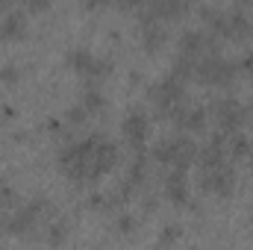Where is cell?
Masks as SVG:
<instances>
[{
    "instance_id": "obj_1",
    "label": "cell",
    "mask_w": 253,
    "mask_h": 250,
    "mask_svg": "<svg viewBox=\"0 0 253 250\" xmlns=\"http://www.w3.org/2000/svg\"><path fill=\"white\" fill-rule=\"evenodd\" d=\"M103 138V132H91L83 141H71L59 150V168L71 183H91V156Z\"/></svg>"
},
{
    "instance_id": "obj_2",
    "label": "cell",
    "mask_w": 253,
    "mask_h": 250,
    "mask_svg": "<svg viewBox=\"0 0 253 250\" xmlns=\"http://www.w3.org/2000/svg\"><path fill=\"white\" fill-rule=\"evenodd\" d=\"M197 15L209 24L212 36H224V39H245L251 33V21H248V6L236 3L233 9H218V6H200Z\"/></svg>"
},
{
    "instance_id": "obj_3",
    "label": "cell",
    "mask_w": 253,
    "mask_h": 250,
    "mask_svg": "<svg viewBox=\"0 0 253 250\" xmlns=\"http://www.w3.org/2000/svg\"><path fill=\"white\" fill-rule=\"evenodd\" d=\"M150 159L171 165V168H180V171H189V165L197 159V144L189 135H165L153 144Z\"/></svg>"
},
{
    "instance_id": "obj_4",
    "label": "cell",
    "mask_w": 253,
    "mask_h": 250,
    "mask_svg": "<svg viewBox=\"0 0 253 250\" xmlns=\"http://www.w3.org/2000/svg\"><path fill=\"white\" fill-rule=\"evenodd\" d=\"M236 71H239V65L227 56H218V53L200 56L194 65V77L203 85H230L236 80Z\"/></svg>"
},
{
    "instance_id": "obj_5",
    "label": "cell",
    "mask_w": 253,
    "mask_h": 250,
    "mask_svg": "<svg viewBox=\"0 0 253 250\" xmlns=\"http://www.w3.org/2000/svg\"><path fill=\"white\" fill-rule=\"evenodd\" d=\"M150 100L156 103V109L165 118H171V112L186 103V83H180V80H174L168 74V77H162V80H156L150 85Z\"/></svg>"
},
{
    "instance_id": "obj_6",
    "label": "cell",
    "mask_w": 253,
    "mask_h": 250,
    "mask_svg": "<svg viewBox=\"0 0 253 250\" xmlns=\"http://www.w3.org/2000/svg\"><path fill=\"white\" fill-rule=\"evenodd\" d=\"M44 212H50V200H47L44 194H36V197H33V200H27L24 206L12 209V218H9L6 233H12V236H27Z\"/></svg>"
},
{
    "instance_id": "obj_7",
    "label": "cell",
    "mask_w": 253,
    "mask_h": 250,
    "mask_svg": "<svg viewBox=\"0 0 253 250\" xmlns=\"http://www.w3.org/2000/svg\"><path fill=\"white\" fill-rule=\"evenodd\" d=\"M200 188L209 194H218V197H230L236 188V168L230 162H224L212 171H200Z\"/></svg>"
},
{
    "instance_id": "obj_8",
    "label": "cell",
    "mask_w": 253,
    "mask_h": 250,
    "mask_svg": "<svg viewBox=\"0 0 253 250\" xmlns=\"http://www.w3.org/2000/svg\"><path fill=\"white\" fill-rule=\"evenodd\" d=\"M212 115H215L218 129H221L224 135H227V132L236 135V129L245 121V106H242L236 97H218V100L212 103Z\"/></svg>"
},
{
    "instance_id": "obj_9",
    "label": "cell",
    "mask_w": 253,
    "mask_h": 250,
    "mask_svg": "<svg viewBox=\"0 0 253 250\" xmlns=\"http://www.w3.org/2000/svg\"><path fill=\"white\" fill-rule=\"evenodd\" d=\"M215 44H218V36H212L209 30H197L189 27L180 33V53L186 56H200V53H215Z\"/></svg>"
},
{
    "instance_id": "obj_10",
    "label": "cell",
    "mask_w": 253,
    "mask_h": 250,
    "mask_svg": "<svg viewBox=\"0 0 253 250\" xmlns=\"http://www.w3.org/2000/svg\"><path fill=\"white\" fill-rule=\"evenodd\" d=\"M124 135L126 141L141 153L144 150V138H147V129H150V121H147V112L141 109V106H135V109H129L124 115Z\"/></svg>"
},
{
    "instance_id": "obj_11",
    "label": "cell",
    "mask_w": 253,
    "mask_h": 250,
    "mask_svg": "<svg viewBox=\"0 0 253 250\" xmlns=\"http://www.w3.org/2000/svg\"><path fill=\"white\" fill-rule=\"evenodd\" d=\"M118 144L112 138H103L97 147H94V156H91V183H97L103 174H109L115 165H118Z\"/></svg>"
},
{
    "instance_id": "obj_12",
    "label": "cell",
    "mask_w": 253,
    "mask_h": 250,
    "mask_svg": "<svg viewBox=\"0 0 253 250\" xmlns=\"http://www.w3.org/2000/svg\"><path fill=\"white\" fill-rule=\"evenodd\" d=\"M197 162H200V171H212V168H218V165L227 162V135L221 129L209 138L206 147L197 150Z\"/></svg>"
},
{
    "instance_id": "obj_13",
    "label": "cell",
    "mask_w": 253,
    "mask_h": 250,
    "mask_svg": "<svg viewBox=\"0 0 253 250\" xmlns=\"http://www.w3.org/2000/svg\"><path fill=\"white\" fill-rule=\"evenodd\" d=\"M138 18H141V42H144V50L153 53L159 50L165 42H168V27L156 18H150L144 9H138Z\"/></svg>"
},
{
    "instance_id": "obj_14",
    "label": "cell",
    "mask_w": 253,
    "mask_h": 250,
    "mask_svg": "<svg viewBox=\"0 0 253 250\" xmlns=\"http://www.w3.org/2000/svg\"><path fill=\"white\" fill-rule=\"evenodd\" d=\"M27 36V15L21 9H6V15L0 18V39H24Z\"/></svg>"
},
{
    "instance_id": "obj_15",
    "label": "cell",
    "mask_w": 253,
    "mask_h": 250,
    "mask_svg": "<svg viewBox=\"0 0 253 250\" xmlns=\"http://www.w3.org/2000/svg\"><path fill=\"white\" fill-rule=\"evenodd\" d=\"M171 121L177 126H183V129H189V132H194V129H203V124H206V109L203 106H180V109H174L171 112Z\"/></svg>"
},
{
    "instance_id": "obj_16",
    "label": "cell",
    "mask_w": 253,
    "mask_h": 250,
    "mask_svg": "<svg viewBox=\"0 0 253 250\" xmlns=\"http://www.w3.org/2000/svg\"><path fill=\"white\" fill-rule=\"evenodd\" d=\"M165 197L174 200V203H189V180H186V171L171 168L165 174Z\"/></svg>"
},
{
    "instance_id": "obj_17",
    "label": "cell",
    "mask_w": 253,
    "mask_h": 250,
    "mask_svg": "<svg viewBox=\"0 0 253 250\" xmlns=\"http://www.w3.org/2000/svg\"><path fill=\"white\" fill-rule=\"evenodd\" d=\"M94 59H97V56H94L88 47H83V44H74V47L65 50V62L71 65L77 74H83V77H88V71H91Z\"/></svg>"
},
{
    "instance_id": "obj_18",
    "label": "cell",
    "mask_w": 253,
    "mask_h": 250,
    "mask_svg": "<svg viewBox=\"0 0 253 250\" xmlns=\"http://www.w3.org/2000/svg\"><path fill=\"white\" fill-rule=\"evenodd\" d=\"M144 12L150 15V18H156V21H168V18H180V15H186L189 12V6L186 3H174V0H162V3H150V6H144Z\"/></svg>"
},
{
    "instance_id": "obj_19",
    "label": "cell",
    "mask_w": 253,
    "mask_h": 250,
    "mask_svg": "<svg viewBox=\"0 0 253 250\" xmlns=\"http://www.w3.org/2000/svg\"><path fill=\"white\" fill-rule=\"evenodd\" d=\"M80 106H83L85 112H100V109H106V97H103V91L97 88V83H85V91H83V97H80Z\"/></svg>"
},
{
    "instance_id": "obj_20",
    "label": "cell",
    "mask_w": 253,
    "mask_h": 250,
    "mask_svg": "<svg viewBox=\"0 0 253 250\" xmlns=\"http://www.w3.org/2000/svg\"><path fill=\"white\" fill-rule=\"evenodd\" d=\"M194 65H197L194 56L177 53V56L171 59V77H174V80H180V83H186L189 77H194Z\"/></svg>"
},
{
    "instance_id": "obj_21",
    "label": "cell",
    "mask_w": 253,
    "mask_h": 250,
    "mask_svg": "<svg viewBox=\"0 0 253 250\" xmlns=\"http://www.w3.org/2000/svg\"><path fill=\"white\" fill-rule=\"evenodd\" d=\"M126 183H132V186H141L144 180H147V153L141 150L132 162H129V168H126Z\"/></svg>"
},
{
    "instance_id": "obj_22",
    "label": "cell",
    "mask_w": 253,
    "mask_h": 250,
    "mask_svg": "<svg viewBox=\"0 0 253 250\" xmlns=\"http://www.w3.org/2000/svg\"><path fill=\"white\" fill-rule=\"evenodd\" d=\"M112 56H97L94 65H91V71H88V77H85V83H97V80H103V77H109L112 74Z\"/></svg>"
},
{
    "instance_id": "obj_23",
    "label": "cell",
    "mask_w": 253,
    "mask_h": 250,
    "mask_svg": "<svg viewBox=\"0 0 253 250\" xmlns=\"http://www.w3.org/2000/svg\"><path fill=\"white\" fill-rule=\"evenodd\" d=\"M88 203H91L94 209H115V206H121L124 200H121L118 194H103V191H94V194L88 197Z\"/></svg>"
},
{
    "instance_id": "obj_24",
    "label": "cell",
    "mask_w": 253,
    "mask_h": 250,
    "mask_svg": "<svg viewBox=\"0 0 253 250\" xmlns=\"http://www.w3.org/2000/svg\"><path fill=\"white\" fill-rule=\"evenodd\" d=\"M227 147H230V153H233V156H251V150H253L251 138H248V135H242V132H236V135L227 141Z\"/></svg>"
},
{
    "instance_id": "obj_25",
    "label": "cell",
    "mask_w": 253,
    "mask_h": 250,
    "mask_svg": "<svg viewBox=\"0 0 253 250\" xmlns=\"http://www.w3.org/2000/svg\"><path fill=\"white\" fill-rule=\"evenodd\" d=\"M68 230H71L68 221H65V218H56V221L47 227V242H50V245H62L65 239H68Z\"/></svg>"
},
{
    "instance_id": "obj_26",
    "label": "cell",
    "mask_w": 253,
    "mask_h": 250,
    "mask_svg": "<svg viewBox=\"0 0 253 250\" xmlns=\"http://www.w3.org/2000/svg\"><path fill=\"white\" fill-rule=\"evenodd\" d=\"M180 236H183V224H177V221L174 224H165L162 233H159V248H171Z\"/></svg>"
},
{
    "instance_id": "obj_27",
    "label": "cell",
    "mask_w": 253,
    "mask_h": 250,
    "mask_svg": "<svg viewBox=\"0 0 253 250\" xmlns=\"http://www.w3.org/2000/svg\"><path fill=\"white\" fill-rule=\"evenodd\" d=\"M15 203H18V191H15V186H9V183H0V206H6V209H15Z\"/></svg>"
},
{
    "instance_id": "obj_28",
    "label": "cell",
    "mask_w": 253,
    "mask_h": 250,
    "mask_svg": "<svg viewBox=\"0 0 253 250\" xmlns=\"http://www.w3.org/2000/svg\"><path fill=\"white\" fill-rule=\"evenodd\" d=\"M115 227H118V233H135V227H138V221H135V215H129V212H121L118 218H115Z\"/></svg>"
},
{
    "instance_id": "obj_29",
    "label": "cell",
    "mask_w": 253,
    "mask_h": 250,
    "mask_svg": "<svg viewBox=\"0 0 253 250\" xmlns=\"http://www.w3.org/2000/svg\"><path fill=\"white\" fill-rule=\"evenodd\" d=\"M0 80H3V83H9V85H12V83H18V80H21V68H18L15 62H6L3 68H0Z\"/></svg>"
},
{
    "instance_id": "obj_30",
    "label": "cell",
    "mask_w": 253,
    "mask_h": 250,
    "mask_svg": "<svg viewBox=\"0 0 253 250\" xmlns=\"http://www.w3.org/2000/svg\"><path fill=\"white\" fill-rule=\"evenodd\" d=\"M85 115H88V112H85V109H83L80 103H77V106H71V109L65 112V118H68V124H83V121H85Z\"/></svg>"
},
{
    "instance_id": "obj_31",
    "label": "cell",
    "mask_w": 253,
    "mask_h": 250,
    "mask_svg": "<svg viewBox=\"0 0 253 250\" xmlns=\"http://www.w3.org/2000/svg\"><path fill=\"white\" fill-rule=\"evenodd\" d=\"M236 65H239L245 74H253V50H245V53H242V59H239Z\"/></svg>"
},
{
    "instance_id": "obj_32",
    "label": "cell",
    "mask_w": 253,
    "mask_h": 250,
    "mask_svg": "<svg viewBox=\"0 0 253 250\" xmlns=\"http://www.w3.org/2000/svg\"><path fill=\"white\" fill-rule=\"evenodd\" d=\"M47 6H50V3H44V0H36V3L30 0V3H27V9H30V12H44Z\"/></svg>"
},
{
    "instance_id": "obj_33",
    "label": "cell",
    "mask_w": 253,
    "mask_h": 250,
    "mask_svg": "<svg viewBox=\"0 0 253 250\" xmlns=\"http://www.w3.org/2000/svg\"><path fill=\"white\" fill-rule=\"evenodd\" d=\"M156 206H159V197L156 194H147L144 197V209H156Z\"/></svg>"
},
{
    "instance_id": "obj_34",
    "label": "cell",
    "mask_w": 253,
    "mask_h": 250,
    "mask_svg": "<svg viewBox=\"0 0 253 250\" xmlns=\"http://www.w3.org/2000/svg\"><path fill=\"white\" fill-rule=\"evenodd\" d=\"M248 112H251V115H253V97H251V103H248Z\"/></svg>"
},
{
    "instance_id": "obj_35",
    "label": "cell",
    "mask_w": 253,
    "mask_h": 250,
    "mask_svg": "<svg viewBox=\"0 0 253 250\" xmlns=\"http://www.w3.org/2000/svg\"><path fill=\"white\" fill-rule=\"evenodd\" d=\"M251 168H253V150H251Z\"/></svg>"
},
{
    "instance_id": "obj_36",
    "label": "cell",
    "mask_w": 253,
    "mask_h": 250,
    "mask_svg": "<svg viewBox=\"0 0 253 250\" xmlns=\"http://www.w3.org/2000/svg\"><path fill=\"white\" fill-rule=\"evenodd\" d=\"M251 33H253V24H251Z\"/></svg>"
}]
</instances>
